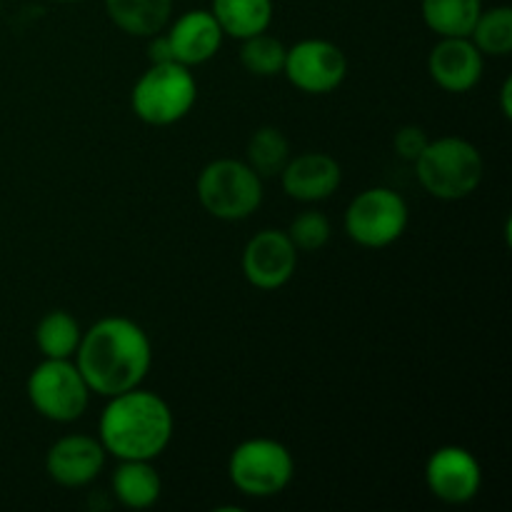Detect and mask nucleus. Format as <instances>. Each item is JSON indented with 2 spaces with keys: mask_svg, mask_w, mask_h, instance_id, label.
Masks as SVG:
<instances>
[{
  "mask_svg": "<svg viewBox=\"0 0 512 512\" xmlns=\"http://www.w3.org/2000/svg\"><path fill=\"white\" fill-rule=\"evenodd\" d=\"M273 10V0H213L210 5L223 35L235 40L265 33L273 23Z\"/></svg>",
  "mask_w": 512,
  "mask_h": 512,
  "instance_id": "obj_18",
  "label": "nucleus"
},
{
  "mask_svg": "<svg viewBox=\"0 0 512 512\" xmlns=\"http://www.w3.org/2000/svg\"><path fill=\"white\" fill-rule=\"evenodd\" d=\"M25 393L40 418L68 425L83 418L93 390L88 388L73 358H43V363L35 365L28 375Z\"/></svg>",
  "mask_w": 512,
  "mask_h": 512,
  "instance_id": "obj_8",
  "label": "nucleus"
},
{
  "mask_svg": "<svg viewBox=\"0 0 512 512\" xmlns=\"http://www.w3.org/2000/svg\"><path fill=\"white\" fill-rule=\"evenodd\" d=\"M165 35L173 48L175 63L185 65V68H198V65L213 60L225 40L215 15L205 8L188 10L170 20Z\"/></svg>",
  "mask_w": 512,
  "mask_h": 512,
  "instance_id": "obj_15",
  "label": "nucleus"
},
{
  "mask_svg": "<svg viewBox=\"0 0 512 512\" xmlns=\"http://www.w3.org/2000/svg\"><path fill=\"white\" fill-rule=\"evenodd\" d=\"M240 43H243L240 45V65L245 68V73L255 75V78L283 75L288 48L278 38H273L268 30L253 35V38L240 40Z\"/></svg>",
  "mask_w": 512,
  "mask_h": 512,
  "instance_id": "obj_23",
  "label": "nucleus"
},
{
  "mask_svg": "<svg viewBox=\"0 0 512 512\" xmlns=\"http://www.w3.org/2000/svg\"><path fill=\"white\" fill-rule=\"evenodd\" d=\"M410 225L408 200L393 188L375 185L350 200L343 215L348 238L360 248L383 250L398 243Z\"/></svg>",
  "mask_w": 512,
  "mask_h": 512,
  "instance_id": "obj_7",
  "label": "nucleus"
},
{
  "mask_svg": "<svg viewBox=\"0 0 512 512\" xmlns=\"http://www.w3.org/2000/svg\"><path fill=\"white\" fill-rule=\"evenodd\" d=\"M198 100L193 70L180 63L148 65L130 90V105L138 120L153 128H168L188 118Z\"/></svg>",
  "mask_w": 512,
  "mask_h": 512,
  "instance_id": "obj_5",
  "label": "nucleus"
},
{
  "mask_svg": "<svg viewBox=\"0 0 512 512\" xmlns=\"http://www.w3.org/2000/svg\"><path fill=\"white\" fill-rule=\"evenodd\" d=\"M285 233L293 240L298 253H318L333 238V225H330L328 215L320 210H303L295 215Z\"/></svg>",
  "mask_w": 512,
  "mask_h": 512,
  "instance_id": "obj_24",
  "label": "nucleus"
},
{
  "mask_svg": "<svg viewBox=\"0 0 512 512\" xmlns=\"http://www.w3.org/2000/svg\"><path fill=\"white\" fill-rule=\"evenodd\" d=\"M413 165L425 193L445 203L473 195L485 175V160L478 145L460 135H443V138L430 140Z\"/></svg>",
  "mask_w": 512,
  "mask_h": 512,
  "instance_id": "obj_3",
  "label": "nucleus"
},
{
  "mask_svg": "<svg viewBox=\"0 0 512 512\" xmlns=\"http://www.w3.org/2000/svg\"><path fill=\"white\" fill-rule=\"evenodd\" d=\"M510 95H512V80H510V78H505L503 88H500V108H503V115H505V118H510V115H512Z\"/></svg>",
  "mask_w": 512,
  "mask_h": 512,
  "instance_id": "obj_27",
  "label": "nucleus"
},
{
  "mask_svg": "<svg viewBox=\"0 0 512 512\" xmlns=\"http://www.w3.org/2000/svg\"><path fill=\"white\" fill-rule=\"evenodd\" d=\"M420 13L438 38H460L470 35L483 13V0H420Z\"/></svg>",
  "mask_w": 512,
  "mask_h": 512,
  "instance_id": "obj_19",
  "label": "nucleus"
},
{
  "mask_svg": "<svg viewBox=\"0 0 512 512\" xmlns=\"http://www.w3.org/2000/svg\"><path fill=\"white\" fill-rule=\"evenodd\" d=\"M195 193L205 213L215 220L240 223L263 203V178L245 160L218 158L198 173Z\"/></svg>",
  "mask_w": 512,
  "mask_h": 512,
  "instance_id": "obj_4",
  "label": "nucleus"
},
{
  "mask_svg": "<svg viewBox=\"0 0 512 512\" xmlns=\"http://www.w3.org/2000/svg\"><path fill=\"white\" fill-rule=\"evenodd\" d=\"M108 463L103 443L93 435L70 433L55 440L45 453V473L60 488H85L103 473Z\"/></svg>",
  "mask_w": 512,
  "mask_h": 512,
  "instance_id": "obj_12",
  "label": "nucleus"
},
{
  "mask_svg": "<svg viewBox=\"0 0 512 512\" xmlns=\"http://www.w3.org/2000/svg\"><path fill=\"white\" fill-rule=\"evenodd\" d=\"M110 485L115 500L128 510L153 508L163 495V480L153 460H118Z\"/></svg>",
  "mask_w": 512,
  "mask_h": 512,
  "instance_id": "obj_16",
  "label": "nucleus"
},
{
  "mask_svg": "<svg viewBox=\"0 0 512 512\" xmlns=\"http://www.w3.org/2000/svg\"><path fill=\"white\" fill-rule=\"evenodd\" d=\"M228 475L233 488L248 498H275L295 478V460L288 445L273 438L243 440L230 453Z\"/></svg>",
  "mask_w": 512,
  "mask_h": 512,
  "instance_id": "obj_6",
  "label": "nucleus"
},
{
  "mask_svg": "<svg viewBox=\"0 0 512 512\" xmlns=\"http://www.w3.org/2000/svg\"><path fill=\"white\" fill-rule=\"evenodd\" d=\"M298 255V248L285 230L265 228L245 243L240 270L253 288L270 293V290L285 288L293 280Z\"/></svg>",
  "mask_w": 512,
  "mask_h": 512,
  "instance_id": "obj_10",
  "label": "nucleus"
},
{
  "mask_svg": "<svg viewBox=\"0 0 512 512\" xmlns=\"http://www.w3.org/2000/svg\"><path fill=\"white\" fill-rule=\"evenodd\" d=\"M290 160V140L283 130L273 125H263L255 130L245 145V163L260 175V178H278L280 170Z\"/></svg>",
  "mask_w": 512,
  "mask_h": 512,
  "instance_id": "obj_21",
  "label": "nucleus"
},
{
  "mask_svg": "<svg viewBox=\"0 0 512 512\" xmlns=\"http://www.w3.org/2000/svg\"><path fill=\"white\" fill-rule=\"evenodd\" d=\"M110 23L133 38H150L173 20V0H103Z\"/></svg>",
  "mask_w": 512,
  "mask_h": 512,
  "instance_id": "obj_17",
  "label": "nucleus"
},
{
  "mask_svg": "<svg viewBox=\"0 0 512 512\" xmlns=\"http://www.w3.org/2000/svg\"><path fill=\"white\" fill-rule=\"evenodd\" d=\"M470 40L485 58H508L512 53V10L508 5L483 8L470 30Z\"/></svg>",
  "mask_w": 512,
  "mask_h": 512,
  "instance_id": "obj_22",
  "label": "nucleus"
},
{
  "mask_svg": "<svg viewBox=\"0 0 512 512\" xmlns=\"http://www.w3.org/2000/svg\"><path fill=\"white\" fill-rule=\"evenodd\" d=\"M98 420V440L108 458L155 460L173 440L175 418L168 400L143 385L105 398Z\"/></svg>",
  "mask_w": 512,
  "mask_h": 512,
  "instance_id": "obj_2",
  "label": "nucleus"
},
{
  "mask_svg": "<svg viewBox=\"0 0 512 512\" xmlns=\"http://www.w3.org/2000/svg\"><path fill=\"white\" fill-rule=\"evenodd\" d=\"M73 360L88 388L100 398H110L143 385L153 368V343L135 320L108 315L83 330Z\"/></svg>",
  "mask_w": 512,
  "mask_h": 512,
  "instance_id": "obj_1",
  "label": "nucleus"
},
{
  "mask_svg": "<svg viewBox=\"0 0 512 512\" xmlns=\"http://www.w3.org/2000/svg\"><path fill=\"white\" fill-rule=\"evenodd\" d=\"M278 178L288 198L298 203H320L338 193L343 183V168L333 155L308 150V153L290 155Z\"/></svg>",
  "mask_w": 512,
  "mask_h": 512,
  "instance_id": "obj_14",
  "label": "nucleus"
},
{
  "mask_svg": "<svg viewBox=\"0 0 512 512\" xmlns=\"http://www.w3.org/2000/svg\"><path fill=\"white\" fill-rule=\"evenodd\" d=\"M53 3H83V0H53Z\"/></svg>",
  "mask_w": 512,
  "mask_h": 512,
  "instance_id": "obj_28",
  "label": "nucleus"
},
{
  "mask_svg": "<svg viewBox=\"0 0 512 512\" xmlns=\"http://www.w3.org/2000/svg\"><path fill=\"white\" fill-rule=\"evenodd\" d=\"M428 73L445 93H470L485 73V55L470 35L440 38L428 55Z\"/></svg>",
  "mask_w": 512,
  "mask_h": 512,
  "instance_id": "obj_13",
  "label": "nucleus"
},
{
  "mask_svg": "<svg viewBox=\"0 0 512 512\" xmlns=\"http://www.w3.org/2000/svg\"><path fill=\"white\" fill-rule=\"evenodd\" d=\"M80 335L83 328L68 310H48L35 325V345L43 358H73L80 345Z\"/></svg>",
  "mask_w": 512,
  "mask_h": 512,
  "instance_id": "obj_20",
  "label": "nucleus"
},
{
  "mask_svg": "<svg viewBox=\"0 0 512 512\" xmlns=\"http://www.w3.org/2000/svg\"><path fill=\"white\" fill-rule=\"evenodd\" d=\"M148 60H150V65L175 63L173 48H170V40H168V35H165V30H160V33L150 35L148 38Z\"/></svg>",
  "mask_w": 512,
  "mask_h": 512,
  "instance_id": "obj_26",
  "label": "nucleus"
},
{
  "mask_svg": "<svg viewBox=\"0 0 512 512\" xmlns=\"http://www.w3.org/2000/svg\"><path fill=\"white\" fill-rule=\"evenodd\" d=\"M425 485L430 495L445 505H465L483 488L480 460L463 445H443L425 463Z\"/></svg>",
  "mask_w": 512,
  "mask_h": 512,
  "instance_id": "obj_11",
  "label": "nucleus"
},
{
  "mask_svg": "<svg viewBox=\"0 0 512 512\" xmlns=\"http://www.w3.org/2000/svg\"><path fill=\"white\" fill-rule=\"evenodd\" d=\"M283 75L300 93L328 95L348 78V55L333 40L305 38L288 48Z\"/></svg>",
  "mask_w": 512,
  "mask_h": 512,
  "instance_id": "obj_9",
  "label": "nucleus"
},
{
  "mask_svg": "<svg viewBox=\"0 0 512 512\" xmlns=\"http://www.w3.org/2000/svg\"><path fill=\"white\" fill-rule=\"evenodd\" d=\"M428 143H430L428 133H425L420 125H403L393 138L395 155H398L400 160H405V163H415Z\"/></svg>",
  "mask_w": 512,
  "mask_h": 512,
  "instance_id": "obj_25",
  "label": "nucleus"
}]
</instances>
